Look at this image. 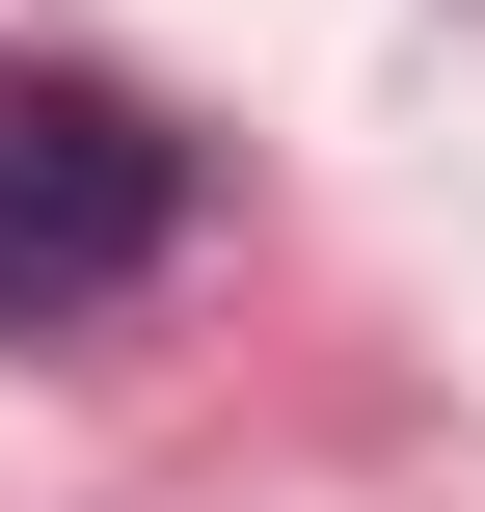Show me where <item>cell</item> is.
Masks as SVG:
<instances>
[{"label": "cell", "mask_w": 485, "mask_h": 512, "mask_svg": "<svg viewBox=\"0 0 485 512\" xmlns=\"http://www.w3.org/2000/svg\"><path fill=\"white\" fill-rule=\"evenodd\" d=\"M189 216H216V162L135 81H0V324H108Z\"/></svg>", "instance_id": "obj_1"}]
</instances>
